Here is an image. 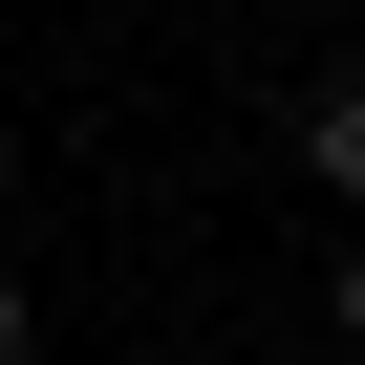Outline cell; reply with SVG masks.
Returning a JSON list of instances; mask_svg holds the SVG:
<instances>
[{
    "label": "cell",
    "instance_id": "cell-1",
    "mask_svg": "<svg viewBox=\"0 0 365 365\" xmlns=\"http://www.w3.org/2000/svg\"><path fill=\"white\" fill-rule=\"evenodd\" d=\"M301 172H322V194L365 215V65H344V86H301Z\"/></svg>",
    "mask_w": 365,
    "mask_h": 365
},
{
    "label": "cell",
    "instance_id": "cell-3",
    "mask_svg": "<svg viewBox=\"0 0 365 365\" xmlns=\"http://www.w3.org/2000/svg\"><path fill=\"white\" fill-rule=\"evenodd\" d=\"M22 344H43V322H22V279H0V365H22Z\"/></svg>",
    "mask_w": 365,
    "mask_h": 365
},
{
    "label": "cell",
    "instance_id": "cell-2",
    "mask_svg": "<svg viewBox=\"0 0 365 365\" xmlns=\"http://www.w3.org/2000/svg\"><path fill=\"white\" fill-rule=\"evenodd\" d=\"M322 322H344V344H365V237H344V279H322Z\"/></svg>",
    "mask_w": 365,
    "mask_h": 365
}]
</instances>
